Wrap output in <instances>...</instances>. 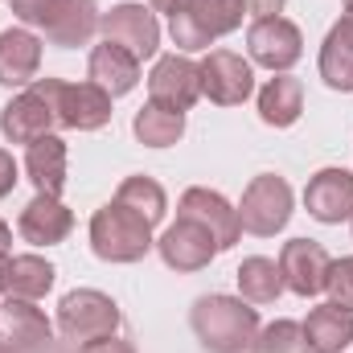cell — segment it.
<instances>
[{"label": "cell", "mask_w": 353, "mask_h": 353, "mask_svg": "<svg viewBox=\"0 0 353 353\" xmlns=\"http://www.w3.org/2000/svg\"><path fill=\"white\" fill-rule=\"evenodd\" d=\"M189 325L210 353H247L259 333V312L239 296H201Z\"/></svg>", "instance_id": "6da1fadb"}, {"label": "cell", "mask_w": 353, "mask_h": 353, "mask_svg": "<svg viewBox=\"0 0 353 353\" xmlns=\"http://www.w3.org/2000/svg\"><path fill=\"white\" fill-rule=\"evenodd\" d=\"M292 218V185L275 173L255 176L243 193V205H239V226L255 239H271L275 230H283Z\"/></svg>", "instance_id": "8992f818"}, {"label": "cell", "mask_w": 353, "mask_h": 353, "mask_svg": "<svg viewBox=\"0 0 353 353\" xmlns=\"http://www.w3.org/2000/svg\"><path fill=\"white\" fill-rule=\"evenodd\" d=\"M79 353H136L128 341H119V337H107V341H94V345H87V350Z\"/></svg>", "instance_id": "d6a6232c"}, {"label": "cell", "mask_w": 353, "mask_h": 353, "mask_svg": "<svg viewBox=\"0 0 353 353\" xmlns=\"http://www.w3.org/2000/svg\"><path fill=\"white\" fill-rule=\"evenodd\" d=\"M12 4V12L25 21V25H37V29H54L58 21H62V12L70 8V0H8Z\"/></svg>", "instance_id": "f546056e"}, {"label": "cell", "mask_w": 353, "mask_h": 353, "mask_svg": "<svg viewBox=\"0 0 353 353\" xmlns=\"http://www.w3.org/2000/svg\"><path fill=\"white\" fill-rule=\"evenodd\" d=\"M4 271H8V255H0V292H4Z\"/></svg>", "instance_id": "8d00e7d4"}, {"label": "cell", "mask_w": 353, "mask_h": 353, "mask_svg": "<svg viewBox=\"0 0 353 353\" xmlns=\"http://www.w3.org/2000/svg\"><path fill=\"white\" fill-rule=\"evenodd\" d=\"M58 123V107H54V94L46 79H33L29 90H21L12 103L0 107V132L8 144H33L41 136H54Z\"/></svg>", "instance_id": "5b68a950"}, {"label": "cell", "mask_w": 353, "mask_h": 353, "mask_svg": "<svg viewBox=\"0 0 353 353\" xmlns=\"http://www.w3.org/2000/svg\"><path fill=\"white\" fill-rule=\"evenodd\" d=\"M176 218H189V222H197L201 230H210L214 243H218V251H230V247L239 243V234H243L239 210H234L222 193H214V189H205V185H193V189L181 193Z\"/></svg>", "instance_id": "ba28073f"}, {"label": "cell", "mask_w": 353, "mask_h": 353, "mask_svg": "<svg viewBox=\"0 0 353 353\" xmlns=\"http://www.w3.org/2000/svg\"><path fill=\"white\" fill-rule=\"evenodd\" d=\"M148 4H152V12H169V17L185 8V0H148Z\"/></svg>", "instance_id": "e575fe53"}, {"label": "cell", "mask_w": 353, "mask_h": 353, "mask_svg": "<svg viewBox=\"0 0 353 353\" xmlns=\"http://www.w3.org/2000/svg\"><path fill=\"white\" fill-rule=\"evenodd\" d=\"M325 292L333 296V304H341V308H350L353 312V255L350 259H337V263L329 267V283H325Z\"/></svg>", "instance_id": "4dcf8cb0"}, {"label": "cell", "mask_w": 353, "mask_h": 353, "mask_svg": "<svg viewBox=\"0 0 353 353\" xmlns=\"http://www.w3.org/2000/svg\"><path fill=\"white\" fill-rule=\"evenodd\" d=\"M329 251L312 239H292L283 243L279 251V275H283V288L296 292V296H321L325 283H329Z\"/></svg>", "instance_id": "7c38bea8"}, {"label": "cell", "mask_w": 353, "mask_h": 353, "mask_svg": "<svg viewBox=\"0 0 353 353\" xmlns=\"http://www.w3.org/2000/svg\"><path fill=\"white\" fill-rule=\"evenodd\" d=\"M255 353H308V341H304V325L296 321H271L255 333Z\"/></svg>", "instance_id": "f1b7e54d"}, {"label": "cell", "mask_w": 353, "mask_h": 353, "mask_svg": "<svg viewBox=\"0 0 353 353\" xmlns=\"http://www.w3.org/2000/svg\"><path fill=\"white\" fill-rule=\"evenodd\" d=\"M247 50H251V62H259L267 70H288L300 62L304 54V37L292 21L283 17H259L251 29H247Z\"/></svg>", "instance_id": "8fae6325"}, {"label": "cell", "mask_w": 353, "mask_h": 353, "mask_svg": "<svg viewBox=\"0 0 353 353\" xmlns=\"http://www.w3.org/2000/svg\"><path fill=\"white\" fill-rule=\"evenodd\" d=\"M152 226L132 214L128 205L111 201L103 210H94L90 218V251L107 263H140L148 251H152Z\"/></svg>", "instance_id": "7a4b0ae2"}, {"label": "cell", "mask_w": 353, "mask_h": 353, "mask_svg": "<svg viewBox=\"0 0 353 353\" xmlns=\"http://www.w3.org/2000/svg\"><path fill=\"white\" fill-rule=\"evenodd\" d=\"M115 201H119V205H128L132 214H140L148 226H157V222L169 214V197H165V189H161L152 176H128V181L119 185Z\"/></svg>", "instance_id": "83f0119b"}, {"label": "cell", "mask_w": 353, "mask_h": 353, "mask_svg": "<svg viewBox=\"0 0 353 353\" xmlns=\"http://www.w3.org/2000/svg\"><path fill=\"white\" fill-rule=\"evenodd\" d=\"M304 341H308V350L316 353H341L353 345V312L350 308H341V304H321V308H312L308 312V321H304Z\"/></svg>", "instance_id": "ffe728a7"}, {"label": "cell", "mask_w": 353, "mask_h": 353, "mask_svg": "<svg viewBox=\"0 0 353 353\" xmlns=\"http://www.w3.org/2000/svg\"><path fill=\"white\" fill-rule=\"evenodd\" d=\"M157 251H161L165 267H173V271H201V267H210V259L218 255V243L197 222L176 218L173 226L157 239Z\"/></svg>", "instance_id": "4fadbf2b"}, {"label": "cell", "mask_w": 353, "mask_h": 353, "mask_svg": "<svg viewBox=\"0 0 353 353\" xmlns=\"http://www.w3.org/2000/svg\"><path fill=\"white\" fill-rule=\"evenodd\" d=\"M345 4H350V8H353V0H345Z\"/></svg>", "instance_id": "f35d334b"}, {"label": "cell", "mask_w": 353, "mask_h": 353, "mask_svg": "<svg viewBox=\"0 0 353 353\" xmlns=\"http://www.w3.org/2000/svg\"><path fill=\"white\" fill-rule=\"evenodd\" d=\"M99 29V4L94 0H70V8L62 12V21L46 33L50 46L58 50H74V46H87Z\"/></svg>", "instance_id": "4316f807"}, {"label": "cell", "mask_w": 353, "mask_h": 353, "mask_svg": "<svg viewBox=\"0 0 353 353\" xmlns=\"http://www.w3.org/2000/svg\"><path fill=\"white\" fill-rule=\"evenodd\" d=\"M54 267L37 255H17L8 259V271H4V292L17 296V300H41L50 288H54Z\"/></svg>", "instance_id": "d4e9b609"}, {"label": "cell", "mask_w": 353, "mask_h": 353, "mask_svg": "<svg viewBox=\"0 0 353 353\" xmlns=\"http://www.w3.org/2000/svg\"><path fill=\"white\" fill-rule=\"evenodd\" d=\"M148 90H152V103H165L173 111H189L201 99V66L181 58V54H169V58L157 62Z\"/></svg>", "instance_id": "5bb4252c"}, {"label": "cell", "mask_w": 353, "mask_h": 353, "mask_svg": "<svg viewBox=\"0 0 353 353\" xmlns=\"http://www.w3.org/2000/svg\"><path fill=\"white\" fill-rule=\"evenodd\" d=\"M304 111V83L292 74H279L259 90V119L271 128H292Z\"/></svg>", "instance_id": "603a6c76"}, {"label": "cell", "mask_w": 353, "mask_h": 353, "mask_svg": "<svg viewBox=\"0 0 353 353\" xmlns=\"http://www.w3.org/2000/svg\"><path fill=\"white\" fill-rule=\"evenodd\" d=\"M0 353H17V350H8V345H4V341H0Z\"/></svg>", "instance_id": "74e56055"}, {"label": "cell", "mask_w": 353, "mask_h": 353, "mask_svg": "<svg viewBox=\"0 0 353 353\" xmlns=\"http://www.w3.org/2000/svg\"><path fill=\"white\" fill-rule=\"evenodd\" d=\"M288 0H247V8L251 12H259V17H279V8H283Z\"/></svg>", "instance_id": "836d02e7"}, {"label": "cell", "mask_w": 353, "mask_h": 353, "mask_svg": "<svg viewBox=\"0 0 353 353\" xmlns=\"http://www.w3.org/2000/svg\"><path fill=\"white\" fill-rule=\"evenodd\" d=\"M58 333L74 345L87 350L94 341H107L119 333V304L94 288H79L70 296H62L58 304Z\"/></svg>", "instance_id": "277c9868"}, {"label": "cell", "mask_w": 353, "mask_h": 353, "mask_svg": "<svg viewBox=\"0 0 353 353\" xmlns=\"http://www.w3.org/2000/svg\"><path fill=\"white\" fill-rule=\"evenodd\" d=\"M243 12H247V0H185V8L169 17V33L185 54L210 50L218 37L243 25Z\"/></svg>", "instance_id": "3957f363"}, {"label": "cell", "mask_w": 353, "mask_h": 353, "mask_svg": "<svg viewBox=\"0 0 353 353\" xmlns=\"http://www.w3.org/2000/svg\"><path fill=\"white\" fill-rule=\"evenodd\" d=\"M90 83L94 87H103L111 99L115 94H128V90L140 83V58H132L123 46H115V41H103V46H94L90 50Z\"/></svg>", "instance_id": "d6986e66"}, {"label": "cell", "mask_w": 353, "mask_h": 353, "mask_svg": "<svg viewBox=\"0 0 353 353\" xmlns=\"http://www.w3.org/2000/svg\"><path fill=\"white\" fill-rule=\"evenodd\" d=\"M54 107H58V123L74 128V132H99L111 119V94L94 83H62V79H46Z\"/></svg>", "instance_id": "52a82bcc"}, {"label": "cell", "mask_w": 353, "mask_h": 353, "mask_svg": "<svg viewBox=\"0 0 353 353\" xmlns=\"http://www.w3.org/2000/svg\"><path fill=\"white\" fill-rule=\"evenodd\" d=\"M50 321L41 308H33V300H17L8 296L0 304V341L17 353H33V350H46L50 345Z\"/></svg>", "instance_id": "2e32d148"}, {"label": "cell", "mask_w": 353, "mask_h": 353, "mask_svg": "<svg viewBox=\"0 0 353 353\" xmlns=\"http://www.w3.org/2000/svg\"><path fill=\"white\" fill-rule=\"evenodd\" d=\"M25 173H29V181H33L37 193L58 197L62 185H66V144H62L58 136L33 140L29 152H25Z\"/></svg>", "instance_id": "7402d4cb"}, {"label": "cell", "mask_w": 353, "mask_h": 353, "mask_svg": "<svg viewBox=\"0 0 353 353\" xmlns=\"http://www.w3.org/2000/svg\"><path fill=\"white\" fill-rule=\"evenodd\" d=\"M304 205L316 222H345L353 218V173L350 169H321L304 189Z\"/></svg>", "instance_id": "9a60e30c"}, {"label": "cell", "mask_w": 353, "mask_h": 353, "mask_svg": "<svg viewBox=\"0 0 353 353\" xmlns=\"http://www.w3.org/2000/svg\"><path fill=\"white\" fill-rule=\"evenodd\" d=\"M132 132H136V140L148 144V148H169V144H176V140L185 136V111H173V107L148 99V103L136 111Z\"/></svg>", "instance_id": "cb8c5ba5"}, {"label": "cell", "mask_w": 353, "mask_h": 353, "mask_svg": "<svg viewBox=\"0 0 353 353\" xmlns=\"http://www.w3.org/2000/svg\"><path fill=\"white\" fill-rule=\"evenodd\" d=\"M234 279H239V292H243L247 304H271V300H279V292H283L279 263H271L263 255L243 259V267L234 271Z\"/></svg>", "instance_id": "484cf974"}, {"label": "cell", "mask_w": 353, "mask_h": 353, "mask_svg": "<svg viewBox=\"0 0 353 353\" xmlns=\"http://www.w3.org/2000/svg\"><path fill=\"white\" fill-rule=\"evenodd\" d=\"M41 66V41L29 29L0 33V87H29Z\"/></svg>", "instance_id": "ac0fdd59"}, {"label": "cell", "mask_w": 353, "mask_h": 353, "mask_svg": "<svg viewBox=\"0 0 353 353\" xmlns=\"http://www.w3.org/2000/svg\"><path fill=\"white\" fill-rule=\"evenodd\" d=\"M321 79L333 90H353V8L329 29L321 46Z\"/></svg>", "instance_id": "44dd1931"}, {"label": "cell", "mask_w": 353, "mask_h": 353, "mask_svg": "<svg viewBox=\"0 0 353 353\" xmlns=\"http://www.w3.org/2000/svg\"><path fill=\"white\" fill-rule=\"evenodd\" d=\"M99 29H103V41L123 46L132 58H152L161 46V25H157L152 8H144V4H115L111 12L99 17Z\"/></svg>", "instance_id": "9c48e42d"}, {"label": "cell", "mask_w": 353, "mask_h": 353, "mask_svg": "<svg viewBox=\"0 0 353 353\" xmlns=\"http://www.w3.org/2000/svg\"><path fill=\"white\" fill-rule=\"evenodd\" d=\"M17 230H21V239L33 243V247H54V243H62V239L74 230V214L62 205V197L37 193V197L21 210Z\"/></svg>", "instance_id": "e0dca14e"}, {"label": "cell", "mask_w": 353, "mask_h": 353, "mask_svg": "<svg viewBox=\"0 0 353 353\" xmlns=\"http://www.w3.org/2000/svg\"><path fill=\"white\" fill-rule=\"evenodd\" d=\"M255 90V70L247 58L230 50H210L201 62V94L218 107H234Z\"/></svg>", "instance_id": "30bf717a"}, {"label": "cell", "mask_w": 353, "mask_h": 353, "mask_svg": "<svg viewBox=\"0 0 353 353\" xmlns=\"http://www.w3.org/2000/svg\"><path fill=\"white\" fill-rule=\"evenodd\" d=\"M12 185H17V161L0 148V197H8V193H12Z\"/></svg>", "instance_id": "1f68e13d"}, {"label": "cell", "mask_w": 353, "mask_h": 353, "mask_svg": "<svg viewBox=\"0 0 353 353\" xmlns=\"http://www.w3.org/2000/svg\"><path fill=\"white\" fill-rule=\"evenodd\" d=\"M8 243H12V234H8V226L0 222V255H8Z\"/></svg>", "instance_id": "d590c367"}, {"label": "cell", "mask_w": 353, "mask_h": 353, "mask_svg": "<svg viewBox=\"0 0 353 353\" xmlns=\"http://www.w3.org/2000/svg\"><path fill=\"white\" fill-rule=\"evenodd\" d=\"M308 353H316V350H308Z\"/></svg>", "instance_id": "ab89813d"}]
</instances>
